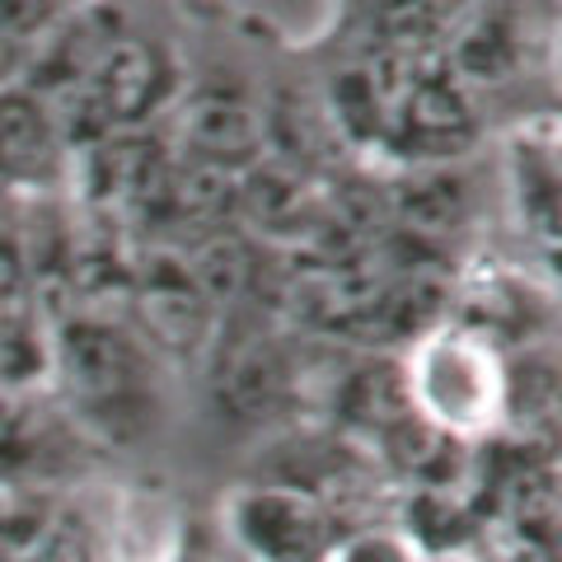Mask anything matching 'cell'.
Returning a JSON list of instances; mask_svg holds the SVG:
<instances>
[{
  "label": "cell",
  "mask_w": 562,
  "mask_h": 562,
  "mask_svg": "<svg viewBox=\"0 0 562 562\" xmlns=\"http://www.w3.org/2000/svg\"><path fill=\"white\" fill-rule=\"evenodd\" d=\"M52 357L70 403L103 431H127L146 417L150 366L127 324L113 314H70L57 324Z\"/></svg>",
  "instance_id": "cell-1"
},
{
  "label": "cell",
  "mask_w": 562,
  "mask_h": 562,
  "mask_svg": "<svg viewBox=\"0 0 562 562\" xmlns=\"http://www.w3.org/2000/svg\"><path fill=\"white\" fill-rule=\"evenodd\" d=\"M417 413L441 431H479L506 408V375L479 333H431L408 366Z\"/></svg>",
  "instance_id": "cell-2"
},
{
  "label": "cell",
  "mask_w": 562,
  "mask_h": 562,
  "mask_svg": "<svg viewBox=\"0 0 562 562\" xmlns=\"http://www.w3.org/2000/svg\"><path fill=\"white\" fill-rule=\"evenodd\" d=\"M132 310L140 328L150 333L155 347L165 351H206L211 333H216V305L206 301V291L198 286L192 272V254L179 239L146 235V244L136 249L132 262Z\"/></svg>",
  "instance_id": "cell-3"
},
{
  "label": "cell",
  "mask_w": 562,
  "mask_h": 562,
  "mask_svg": "<svg viewBox=\"0 0 562 562\" xmlns=\"http://www.w3.org/2000/svg\"><path fill=\"white\" fill-rule=\"evenodd\" d=\"M473 132H479V117H473V90L454 76L450 57H427L417 66L413 90L403 94V103L390 117V132H384V150L403 155L408 165H446L450 155H460Z\"/></svg>",
  "instance_id": "cell-4"
},
{
  "label": "cell",
  "mask_w": 562,
  "mask_h": 562,
  "mask_svg": "<svg viewBox=\"0 0 562 562\" xmlns=\"http://www.w3.org/2000/svg\"><path fill=\"white\" fill-rule=\"evenodd\" d=\"M231 525L258 562H328L338 553V516L291 483L244 487Z\"/></svg>",
  "instance_id": "cell-5"
},
{
  "label": "cell",
  "mask_w": 562,
  "mask_h": 562,
  "mask_svg": "<svg viewBox=\"0 0 562 562\" xmlns=\"http://www.w3.org/2000/svg\"><path fill=\"white\" fill-rule=\"evenodd\" d=\"M169 90V66L160 57V47L140 33L113 29L99 43L90 70L80 80V94L90 103V113L103 132H132L140 117H150L160 109V99Z\"/></svg>",
  "instance_id": "cell-6"
},
{
  "label": "cell",
  "mask_w": 562,
  "mask_h": 562,
  "mask_svg": "<svg viewBox=\"0 0 562 562\" xmlns=\"http://www.w3.org/2000/svg\"><path fill=\"white\" fill-rule=\"evenodd\" d=\"M216 366H211V394H216L221 417L231 422H262L281 408L291 384V361L281 342L262 324L239 319L221 333L216 342Z\"/></svg>",
  "instance_id": "cell-7"
},
{
  "label": "cell",
  "mask_w": 562,
  "mask_h": 562,
  "mask_svg": "<svg viewBox=\"0 0 562 562\" xmlns=\"http://www.w3.org/2000/svg\"><path fill=\"white\" fill-rule=\"evenodd\" d=\"M239 221L272 244H291L295 254L319 239L324 225V188L301 165L262 155L239 173Z\"/></svg>",
  "instance_id": "cell-8"
},
{
  "label": "cell",
  "mask_w": 562,
  "mask_h": 562,
  "mask_svg": "<svg viewBox=\"0 0 562 562\" xmlns=\"http://www.w3.org/2000/svg\"><path fill=\"white\" fill-rule=\"evenodd\" d=\"M179 155L244 173L268 155L262 109L235 90H198L179 113Z\"/></svg>",
  "instance_id": "cell-9"
},
{
  "label": "cell",
  "mask_w": 562,
  "mask_h": 562,
  "mask_svg": "<svg viewBox=\"0 0 562 562\" xmlns=\"http://www.w3.org/2000/svg\"><path fill=\"white\" fill-rule=\"evenodd\" d=\"M390 231L417 249H441L469 216V179L450 165H413L384 188Z\"/></svg>",
  "instance_id": "cell-10"
},
{
  "label": "cell",
  "mask_w": 562,
  "mask_h": 562,
  "mask_svg": "<svg viewBox=\"0 0 562 562\" xmlns=\"http://www.w3.org/2000/svg\"><path fill=\"white\" fill-rule=\"evenodd\" d=\"M525 20L516 10L487 5V10H460V24L450 33L446 57L469 90H497L516 80L525 66Z\"/></svg>",
  "instance_id": "cell-11"
},
{
  "label": "cell",
  "mask_w": 562,
  "mask_h": 562,
  "mask_svg": "<svg viewBox=\"0 0 562 562\" xmlns=\"http://www.w3.org/2000/svg\"><path fill=\"white\" fill-rule=\"evenodd\" d=\"M262 122H268V150L291 165H301L305 173H319L324 165L338 160L347 146L324 94L295 90V85L272 90V99L262 103Z\"/></svg>",
  "instance_id": "cell-12"
},
{
  "label": "cell",
  "mask_w": 562,
  "mask_h": 562,
  "mask_svg": "<svg viewBox=\"0 0 562 562\" xmlns=\"http://www.w3.org/2000/svg\"><path fill=\"white\" fill-rule=\"evenodd\" d=\"M61 150L66 140L38 94L20 85L0 94V183H47Z\"/></svg>",
  "instance_id": "cell-13"
},
{
  "label": "cell",
  "mask_w": 562,
  "mask_h": 562,
  "mask_svg": "<svg viewBox=\"0 0 562 562\" xmlns=\"http://www.w3.org/2000/svg\"><path fill=\"white\" fill-rule=\"evenodd\" d=\"M512 183L525 235L535 239L543 258H553L562 268V160L553 150L520 140L512 155Z\"/></svg>",
  "instance_id": "cell-14"
},
{
  "label": "cell",
  "mask_w": 562,
  "mask_h": 562,
  "mask_svg": "<svg viewBox=\"0 0 562 562\" xmlns=\"http://www.w3.org/2000/svg\"><path fill=\"white\" fill-rule=\"evenodd\" d=\"M192 254V272H198V286L206 291V301L221 310H231L239 301L262 286V262L254 254V239L225 225V231H211V235H198L188 244Z\"/></svg>",
  "instance_id": "cell-15"
},
{
  "label": "cell",
  "mask_w": 562,
  "mask_h": 562,
  "mask_svg": "<svg viewBox=\"0 0 562 562\" xmlns=\"http://www.w3.org/2000/svg\"><path fill=\"white\" fill-rule=\"evenodd\" d=\"M338 408H342V417H347L357 431L384 441V436H390L394 427H403V422L417 413L408 371H403V366H394V361H366L361 371H351V380L342 384Z\"/></svg>",
  "instance_id": "cell-16"
},
{
  "label": "cell",
  "mask_w": 562,
  "mask_h": 562,
  "mask_svg": "<svg viewBox=\"0 0 562 562\" xmlns=\"http://www.w3.org/2000/svg\"><path fill=\"white\" fill-rule=\"evenodd\" d=\"M342 562H413V558L390 535H361V539L342 543Z\"/></svg>",
  "instance_id": "cell-17"
},
{
  "label": "cell",
  "mask_w": 562,
  "mask_h": 562,
  "mask_svg": "<svg viewBox=\"0 0 562 562\" xmlns=\"http://www.w3.org/2000/svg\"><path fill=\"white\" fill-rule=\"evenodd\" d=\"M492 562H558V553H553V543L543 539L539 530H516L497 549V558H492Z\"/></svg>",
  "instance_id": "cell-18"
},
{
  "label": "cell",
  "mask_w": 562,
  "mask_h": 562,
  "mask_svg": "<svg viewBox=\"0 0 562 562\" xmlns=\"http://www.w3.org/2000/svg\"><path fill=\"white\" fill-rule=\"evenodd\" d=\"M29 66V47L20 38H10L5 29H0V94L14 90V80H20V70Z\"/></svg>",
  "instance_id": "cell-19"
},
{
  "label": "cell",
  "mask_w": 562,
  "mask_h": 562,
  "mask_svg": "<svg viewBox=\"0 0 562 562\" xmlns=\"http://www.w3.org/2000/svg\"><path fill=\"white\" fill-rule=\"evenodd\" d=\"M20 441H24V422L10 398H0V460H10V454L20 450Z\"/></svg>",
  "instance_id": "cell-20"
},
{
  "label": "cell",
  "mask_w": 562,
  "mask_h": 562,
  "mask_svg": "<svg viewBox=\"0 0 562 562\" xmlns=\"http://www.w3.org/2000/svg\"><path fill=\"white\" fill-rule=\"evenodd\" d=\"M431 562H464V558H454V553H446V558H431Z\"/></svg>",
  "instance_id": "cell-21"
}]
</instances>
